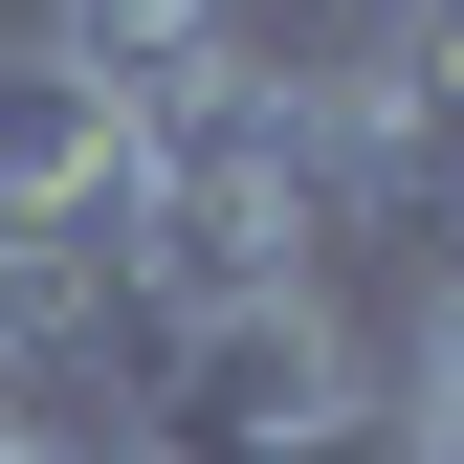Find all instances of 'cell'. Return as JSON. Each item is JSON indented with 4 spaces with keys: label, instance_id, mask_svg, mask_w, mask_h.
<instances>
[{
    "label": "cell",
    "instance_id": "6da1fadb",
    "mask_svg": "<svg viewBox=\"0 0 464 464\" xmlns=\"http://www.w3.org/2000/svg\"><path fill=\"white\" fill-rule=\"evenodd\" d=\"M155 442L178 464H354L376 442V354L332 287H244V310L155 332Z\"/></svg>",
    "mask_w": 464,
    "mask_h": 464
},
{
    "label": "cell",
    "instance_id": "7a4b0ae2",
    "mask_svg": "<svg viewBox=\"0 0 464 464\" xmlns=\"http://www.w3.org/2000/svg\"><path fill=\"white\" fill-rule=\"evenodd\" d=\"M133 155H111V89H67L44 44H0V244H111Z\"/></svg>",
    "mask_w": 464,
    "mask_h": 464
},
{
    "label": "cell",
    "instance_id": "3957f363",
    "mask_svg": "<svg viewBox=\"0 0 464 464\" xmlns=\"http://www.w3.org/2000/svg\"><path fill=\"white\" fill-rule=\"evenodd\" d=\"M44 67L111 89V111H155V89H199V67H244V0H44Z\"/></svg>",
    "mask_w": 464,
    "mask_h": 464
},
{
    "label": "cell",
    "instance_id": "277c9868",
    "mask_svg": "<svg viewBox=\"0 0 464 464\" xmlns=\"http://www.w3.org/2000/svg\"><path fill=\"white\" fill-rule=\"evenodd\" d=\"M89 464H178V442H89Z\"/></svg>",
    "mask_w": 464,
    "mask_h": 464
},
{
    "label": "cell",
    "instance_id": "5b68a950",
    "mask_svg": "<svg viewBox=\"0 0 464 464\" xmlns=\"http://www.w3.org/2000/svg\"><path fill=\"white\" fill-rule=\"evenodd\" d=\"M420 464H442V442H420Z\"/></svg>",
    "mask_w": 464,
    "mask_h": 464
}]
</instances>
